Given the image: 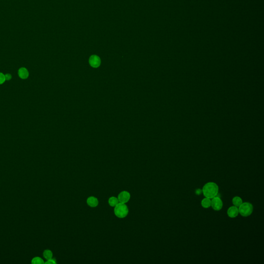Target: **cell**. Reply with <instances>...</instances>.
<instances>
[{
    "instance_id": "277c9868",
    "label": "cell",
    "mask_w": 264,
    "mask_h": 264,
    "mask_svg": "<svg viewBox=\"0 0 264 264\" xmlns=\"http://www.w3.org/2000/svg\"><path fill=\"white\" fill-rule=\"evenodd\" d=\"M211 207H212L214 210L216 211L221 210L223 207V202L221 199L217 196L213 198L211 201Z\"/></svg>"
},
{
    "instance_id": "ba28073f",
    "label": "cell",
    "mask_w": 264,
    "mask_h": 264,
    "mask_svg": "<svg viewBox=\"0 0 264 264\" xmlns=\"http://www.w3.org/2000/svg\"><path fill=\"white\" fill-rule=\"evenodd\" d=\"M87 203L91 207H95L99 205V200L97 198L90 196L87 199Z\"/></svg>"
},
{
    "instance_id": "5bb4252c",
    "label": "cell",
    "mask_w": 264,
    "mask_h": 264,
    "mask_svg": "<svg viewBox=\"0 0 264 264\" xmlns=\"http://www.w3.org/2000/svg\"><path fill=\"white\" fill-rule=\"evenodd\" d=\"M32 264H45L44 261L43 259L39 257H35L32 259Z\"/></svg>"
},
{
    "instance_id": "30bf717a",
    "label": "cell",
    "mask_w": 264,
    "mask_h": 264,
    "mask_svg": "<svg viewBox=\"0 0 264 264\" xmlns=\"http://www.w3.org/2000/svg\"><path fill=\"white\" fill-rule=\"evenodd\" d=\"M108 202L110 206L112 207H115L116 205H117L119 203L118 198L115 197H110L108 199Z\"/></svg>"
},
{
    "instance_id": "9a60e30c",
    "label": "cell",
    "mask_w": 264,
    "mask_h": 264,
    "mask_svg": "<svg viewBox=\"0 0 264 264\" xmlns=\"http://www.w3.org/2000/svg\"><path fill=\"white\" fill-rule=\"evenodd\" d=\"M5 81V75L3 73L0 72V85H2V84H3Z\"/></svg>"
},
{
    "instance_id": "3957f363",
    "label": "cell",
    "mask_w": 264,
    "mask_h": 264,
    "mask_svg": "<svg viewBox=\"0 0 264 264\" xmlns=\"http://www.w3.org/2000/svg\"><path fill=\"white\" fill-rule=\"evenodd\" d=\"M238 207L239 214L245 217L250 216L253 212V205L249 202L242 203Z\"/></svg>"
},
{
    "instance_id": "5b68a950",
    "label": "cell",
    "mask_w": 264,
    "mask_h": 264,
    "mask_svg": "<svg viewBox=\"0 0 264 264\" xmlns=\"http://www.w3.org/2000/svg\"><path fill=\"white\" fill-rule=\"evenodd\" d=\"M131 194L128 191H122L120 192L118 196V199L120 203H128L130 200Z\"/></svg>"
},
{
    "instance_id": "6da1fadb",
    "label": "cell",
    "mask_w": 264,
    "mask_h": 264,
    "mask_svg": "<svg viewBox=\"0 0 264 264\" xmlns=\"http://www.w3.org/2000/svg\"><path fill=\"white\" fill-rule=\"evenodd\" d=\"M202 190L205 197L211 199L218 195L219 187L215 183L209 182L205 184Z\"/></svg>"
},
{
    "instance_id": "e0dca14e",
    "label": "cell",
    "mask_w": 264,
    "mask_h": 264,
    "mask_svg": "<svg viewBox=\"0 0 264 264\" xmlns=\"http://www.w3.org/2000/svg\"><path fill=\"white\" fill-rule=\"evenodd\" d=\"M5 78L6 81H10L12 78V76L10 74L7 73L5 75Z\"/></svg>"
},
{
    "instance_id": "2e32d148",
    "label": "cell",
    "mask_w": 264,
    "mask_h": 264,
    "mask_svg": "<svg viewBox=\"0 0 264 264\" xmlns=\"http://www.w3.org/2000/svg\"><path fill=\"white\" fill-rule=\"evenodd\" d=\"M45 264H56V260L54 259H51L50 260H47V262L45 263Z\"/></svg>"
},
{
    "instance_id": "4fadbf2b",
    "label": "cell",
    "mask_w": 264,
    "mask_h": 264,
    "mask_svg": "<svg viewBox=\"0 0 264 264\" xmlns=\"http://www.w3.org/2000/svg\"><path fill=\"white\" fill-rule=\"evenodd\" d=\"M43 255L45 259L47 260H48L50 259H52L53 254L52 251H51L50 250H45L43 253Z\"/></svg>"
},
{
    "instance_id": "9c48e42d",
    "label": "cell",
    "mask_w": 264,
    "mask_h": 264,
    "mask_svg": "<svg viewBox=\"0 0 264 264\" xmlns=\"http://www.w3.org/2000/svg\"><path fill=\"white\" fill-rule=\"evenodd\" d=\"M18 75L20 78L23 80L28 78L29 76V72L28 70L24 67H21L18 70Z\"/></svg>"
},
{
    "instance_id": "7a4b0ae2",
    "label": "cell",
    "mask_w": 264,
    "mask_h": 264,
    "mask_svg": "<svg viewBox=\"0 0 264 264\" xmlns=\"http://www.w3.org/2000/svg\"><path fill=\"white\" fill-rule=\"evenodd\" d=\"M129 210L125 203L119 202L114 207V213L116 216L119 218H124L128 215Z\"/></svg>"
},
{
    "instance_id": "52a82bcc",
    "label": "cell",
    "mask_w": 264,
    "mask_h": 264,
    "mask_svg": "<svg viewBox=\"0 0 264 264\" xmlns=\"http://www.w3.org/2000/svg\"><path fill=\"white\" fill-rule=\"evenodd\" d=\"M238 214H239V211H238V207L235 206L230 207L227 211V215L229 217L232 218L236 217L238 216Z\"/></svg>"
},
{
    "instance_id": "8fae6325",
    "label": "cell",
    "mask_w": 264,
    "mask_h": 264,
    "mask_svg": "<svg viewBox=\"0 0 264 264\" xmlns=\"http://www.w3.org/2000/svg\"><path fill=\"white\" fill-rule=\"evenodd\" d=\"M202 207L205 208H208L211 207V200L210 199L205 198L201 201Z\"/></svg>"
},
{
    "instance_id": "8992f818",
    "label": "cell",
    "mask_w": 264,
    "mask_h": 264,
    "mask_svg": "<svg viewBox=\"0 0 264 264\" xmlns=\"http://www.w3.org/2000/svg\"><path fill=\"white\" fill-rule=\"evenodd\" d=\"M90 65L94 68H97L100 65L101 60L99 56L92 55L89 58Z\"/></svg>"
},
{
    "instance_id": "7c38bea8",
    "label": "cell",
    "mask_w": 264,
    "mask_h": 264,
    "mask_svg": "<svg viewBox=\"0 0 264 264\" xmlns=\"http://www.w3.org/2000/svg\"><path fill=\"white\" fill-rule=\"evenodd\" d=\"M232 202L235 207H239L240 205L243 203L242 198L239 197H235L233 199Z\"/></svg>"
},
{
    "instance_id": "ac0fdd59",
    "label": "cell",
    "mask_w": 264,
    "mask_h": 264,
    "mask_svg": "<svg viewBox=\"0 0 264 264\" xmlns=\"http://www.w3.org/2000/svg\"><path fill=\"white\" fill-rule=\"evenodd\" d=\"M202 192V190L201 189H197L195 191V193L197 195H201V193Z\"/></svg>"
}]
</instances>
